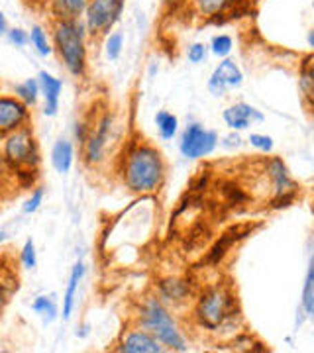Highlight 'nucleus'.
<instances>
[{
    "mask_svg": "<svg viewBox=\"0 0 314 353\" xmlns=\"http://www.w3.org/2000/svg\"><path fill=\"white\" fill-rule=\"evenodd\" d=\"M6 38H8V41H10L12 46H16V48H24L26 43H30V34L24 32L22 28H12V30L6 34Z\"/></svg>",
    "mask_w": 314,
    "mask_h": 353,
    "instance_id": "nucleus-31",
    "label": "nucleus"
},
{
    "mask_svg": "<svg viewBox=\"0 0 314 353\" xmlns=\"http://www.w3.org/2000/svg\"><path fill=\"white\" fill-rule=\"evenodd\" d=\"M2 143V161L8 169H38L39 148L32 128L26 126L4 136Z\"/></svg>",
    "mask_w": 314,
    "mask_h": 353,
    "instance_id": "nucleus-5",
    "label": "nucleus"
},
{
    "mask_svg": "<svg viewBox=\"0 0 314 353\" xmlns=\"http://www.w3.org/2000/svg\"><path fill=\"white\" fill-rule=\"evenodd\" d=\"M232 48H234V41L226 34H218L210 41V51L216 57H220V59H226L228 55L232 53Z\"/></svg>",
    "mask_w": 314,
    "mask_h": 353,
    "instance_id": "nucleus-26",
    "label": "nucleus"
},
{
    "mask_svg": "<svg viewBox=\"0 0 314 353\" xmlns=\"http://www.w3.org/2000/svg\"><path fill=\"white\" fill-rule=\"evenodd\" d=\"M30 43L34 46V50L38 51L39 55L48 57L53 53V46H51L50 38H48V32L41 28V26H32V32H30Z\"/></svg>",
    "mask_w": 314,
    "mask_h": 353,
    "instance_id": "nucleus-23",
    "label": "nucleus"
},
{
    "mask_svg": "<svg viewBox=\"0 0 314 353\" xmlns=\"http://www.w3.org/2000/svg\"><path fill=\"white\" fill-rule=\"evenodd\" d=\"M222 118H224L226 126L230 130H234V132L248 130L251 126V122H264V114L259 112L257 108H253L251 104H246V102L228 106L226 110L222 112Z\"/></svg>",
    "mask_w": 314,
    "mask_h": 353,
    "instance_id": "nucleus-12",
    "label": "nucleus"
},
{
    "mask_svg": "<svg viewBox=\"0 0 314 353\" xmlns=\"http://www.w3.org/2000/svg\"><path fill=\"white\" fill-rule=\"evenodd\" d=\"M75 161V148L69 139L59 138L55 141L53 150H51V165L57 173H69Z\"/></svg>",
    "mask_w": 314,
    "mask_h": 353,
    "instance_id": "nucleus-15",
    "label": "nucleus"
},
{
    "mask_svg": "<svg viewBox=\"0 0 314 353\" xmlns=\"http://www.w3.org/2000/svg\"><path fill=\"white\" fill-rule=\"evenodd\" d=\"M159 294L164 301L169 303H183L187 301V296L190 294V287L185 281H179V279H167L159 283Z\"/></svg>",
    "mask_w": 314,
    "mask_h": 353,
    "instance_id": "nucleus-16",
    "label": "nucleus"
},
{
    "mask_svg": "<svg viewBox=\"0 0 314 353\" xmlns=\"http://www.w3.org/2000/svg\"><path fill=\"white\" fill-rule=\"evenodd\" d=\"M20 261L24 265L26 269H34L38 265V253H36V245L32 240H26L22 245V252H20Z\"/></svg>",
    "mask_w": 314,
    "mask_h": 353,
    "instance_id": "nucleus-28",
    "label": "nucleus"
},
{
    "mask_svg": "<svg viewBox=\"0 0 314 353\" xmlns=\"http://www.w3.org/2000/svg\"><path fill=\"white\" fill-rule=\"evenodd\" d=\"M26 126H30V106L24 104L18 97L4 94L0 99V132H2V138Z\"/></svg>",
    "mask_w": 314,
    "mask_h": 353,
    "instance_id": "nucleus-10",
    "label": "nucleus"
},
{
    "mask_svg": "<svg viewBox=\"0 0 314 353\" xmlns=\"http://www.w3.org/2000/svg\"><path fill=\"white\" fill-rule=\"evenodd\" d=\"M206 51L208 48L204 43H193L187 51V57L190 63H202L206 59Z\"/></svg>",
    "mask_w": 314,
    "mask_h": 353,
    "instance_id": "nucleus-32",
    "label": "nucleus"
},
{
    "mask_svg": "<svg viewBox=\"0 0 314 353\" xmlns=\"http://www.w3.org/2000/svg\"><path fill=\"white\" fill-rule=\"evenodd\" d=\"M155 126L159 130L161 138L173 139L177 136V130H179V120H177L175 114L161 110V112L155 114Z\"/></svg>",
    "mask_w": 314,
    "mask_h": 353,
    "instance_id": "nucleus-21",
    "label": "nucleus"
},
{
    "mask_svg": "<svg viewBox=\"0 0 314 353\" xmlns=\"http://www.w3.org/2000/svg\"><path fill=\"white\" fill-rule=\"evenodd\" d=\"M224 196H226L230 204H242L246 201V192L236 185H230L228 189H224Z\"/></svg>",
    "mask_w": 314,
    "mask_h": 353,
    "instance_id": "nucleus-34",
    "label": "nucleus"
},
{
    "mask_svg": "<svg viewBox=\"0 0 314 353\" xmlns=\"http://www.w3.org/2000/svg\"><path fill=\"white\" fill-rule=\"evenodd\" d=\"M10 30H8V22H6V16L4 14H0V34H8Z\"/></svg>",
    "mask_w": 314,
    "mask_h": 353,
    "instance_id": "nucleus-37",
    "label": "nucleus"
},
{
    "mask_svg": "<svg viewBox=\"0 0 314 353\" xmlns=\"http://www.w3.org/2000/svg\"><path fill=\"white\" fill-rule=\"evenodd\" d=\"M110 132H112V114H102L101 118L95 122V126L90 128L87 143H85V163L87 165H99L104 159L106 153V145L110 139Z\"/></svg>",
    "mask_w": 314,
    "mask_h": 353,
    "instance_id": "nucleus-9",
    "label": "nucleus"
},
{
    "mask_svg": "<svg viewBox=\"0 0 314 353\" xmlns=\"http://www.w3.org/2000/svg\"><path fill=\"white\" fill-rule=\"evenodd\" d=\"M232 314H234V296L226 285H214L202 290L195 306V318L199 326L216 332Z\"/></svg>",
    "mask_w": 314,
    "mask_h": 353,
    "instance_id": "nucleus-4",
    "label": "nucleus"
},
{
    "mask_svg": "<svg viewBox=\"0 0 314 353\" xmlns=\"http://www.w3.org/2000/svg\"><path fill=\"white\" fill-rule=\"evenodd\" d=\"M208 90H210V94H213V97H224L228 90V85L222 81V79H218V77L213 73L210 81H208Z\"/></svg>",
    "mask_w": 314,
    "mask_h": 353,
    "instance_id": "nucleus-33",
    "label": "nucleus"
},
{
    "mask_svg": "<svg viewBox=\"0 0 314 353\" xmlns=\"http://www.w3.org/2000/svg\"><path fill=\"white\" fill-rule=\"evenodd\" d=\"M306 279H311V281H314V255H313V257H311V263H308Z\"/></svg>",
    "mask_w": 314,
    "mask_h": 353,
    "instance_id": "nucleus-38",
    "label": "nucleus"
},
{
    "mask_svg": "<svg viewBox=\"0 0 314 353\" xmlns=\"http://www.w3.org/2000/svg\"><path fill=\"white\" fill-rule=\"evenodd\" d=\"M239 238H244V236L239 234V230H236V228H232V230L226 232L224 236H220V240L216 241V245H214L213 252H210V255H208V261H210V263L220 261V259H222V257L228 253V250H230V248H232Z\"/></svg>",
    "mask_w": 314,
    "mask_h": 353,
    "instance_id": "nucleus-20",
    "label": "nucleus"
},
{
    "mask_svg": "<svg viewBox=\"0 0 314 353\" xmlns=\"http://www.w3.org/2000/svg\"><path fill=\"white\" fill-rule=\"evenodd\" d=\"M164 350V343L146 328L130 330L116 347V352L122 353H161Z\"/></svg>",
    "mask_w": 314,
    "mask_h": 353,
    "instance_id": "nucleus-11",
    "label": "nucleus"
},
{
    "mask_svg": "<svg viewBox=\"0 0 314 353\" xmlns=\"http://www.w3.org/2000/svg\"><path fill=\"white\" fill-rule=\"evenodd\" d=\"M302 73H306V75L311 77L314 81V55H311L306 61H304V67H302Z\"/></svg>",
    "mask_w": 314,
    "mask_h": 353,
    "instance_id": "nucleus-36",
    "label": "nucleus"
},
{
    "mask_svg": "<svg viewBox=\"0 0 314 353\" xmlns=\"http://www.w3.org/2000/svg\"><path fill=\"white\" fill-rule=\"evenodd\" d=\"M139 326L151 332L157 340L165 345V350L173 352H187V341L181 330L177 328L173 316L165 308L164 303L155 296H148L139 308Z\"/></svg>",
    "mask_w": 314,
    "mask_h": 353,
    "instance_id": "nucleus-3",
    "label": "nucleus"
},
{
    "mask_svg": "<svg viewBox=\"0 0 314 353\" xmlns=\"http://www.w3.org/2000/svg\"><path fill=\"white\" fill-rule=\"evenodd\" d=\"M239 0H195V6L202 16H224L228 10H236Z\"/></svg>",
    "mask_w": 314,
    "mask_h": 353,
    "instance_id": "nucleus-17",
    "label": "nucleus"
},
{
    "mask_svg": "<svg viewBox=\"0 0 314 353\" xmlns=\"http://www.w3.org/2000/svg\"><path fill=\"white\" fill-rule=\"evenodd\" d=\"M220 145H222V148H226V150H238L239 145H242V138L238 136V132H232L230 136L222 138Z\"/></svg>",
    "mask_w": 314,
    "mask_h": 353,
    "instance_id": "nucleus-35",
    "label": "nucleus"
},
{
    "mask_svg": "<svg viewBox=\"0 0 314 353\" xmlns=\"http://www.w3.org/2000/svg\"><path fill=\"white\" fill-rule=\"evenodd\" d=\"M122 48H124V36L122 32H112L106 36V41H104V53L110 61H116L120 55H122Z\"/></svg>",
    "mask_w": 314,
    "mask_h": 353,
    "instance_id": "nucleus-25",
    "label": "nucleus"
},
{
    "mask_svg": "<svg viewBox=\"0 0 314 353\" xmlns=\"http://www.w3.org/2000/svg\"><path fill=\"white\" fill-rule=\"evenodd\" d=\"M120 173L126 189L136 194H151L164 187L167 167L161 152L141 139L126 150Z\"/></svg>",
    "mask_w": 314,
    "mask_h": 353,
    "instance_id": "nucleus-1",
    "label": "nucleus"
},
{
    "mask_svg": "<svg viewBox=\"0 0 314 353\" xmlns=\"http://www.w3.org/2000/svg\"><path fill=\"white\" fill-rule=\"evenodd\" d=\"M267 176L271 181L273 187V208H281V206H289L291 202L297 196V183L291 179L287 165L283 163V159L279 157H271L267 161Z\"/></svg>",
    "mask_w": 314,
    "mask_h": 353,
    "instance_id": "nucleus-8",
    "label": "nucleus"
},
{
    "mask_svg": "<svg viewBox=\"0 0 314 353\" xmlns=\"http://www.w3.org/2000/svg\"><path fill=\"white\" fill-rule=\"evenodd\" d=\"M85 277V263L83 261H77L71 269V275H69V283H67V289L63 294V320H69L73 314V308H75V296L79 292V285Z\"/></svg>",
    "mask_w": 314,
    "mask_h": 353,
    "instance_id": "nucleus-14",
    "label": "nucleus"
},
{
    "mask_svg": "<svg viewBox=\"0 0 314 353\" xmlns=\"http://www.w3.org/2000/svg\"><path fill=\"white\" fill-rule=\"evenodd\" d=\"M87 24L79 18H59L53 28V48L73 77L87 73Z\"/></svg>",
    "mask_w": 314,
    "mask_h": 353,
    "instance_id": "nucleus-2",
    "label": "nucleus"
},
{
    "mask_svg": "<svg viewBox=\"0 0 314 353\" xmlns=\"http://www.w3.org/2000/svg\"><path fill=\"white\" fill-rule=\"evenodd\" d=\"M218 136L213 130H206L201 124H188L181 136L179 150L187 159H202L216 150Z\"/></svg>",
    "mask_w": 314,
    "mask_h": 353,
    "instance_id": "nucleus-7",
    "label": "nucleus"
},
{
    "mask_svg": "<svg viewBox=\"0 0 314 353\" xmlns=\"http://www.w3.org/2000/svg\"><path fill=\"white\" fill-rule=\"evenodd\" d=\"M214 75L218 77V79H222V81L228 85V88L239 87V85H242V81H244V73L239 71L238 65L234 63L232 59H228V57L216 65Z\"/></svg>",
    "mask_w": 314,
    "mask_h": 353,
    "instance_id": "nucleus-18",
    "label": "nucleus"
},
{
    "mask_svg": "<svg viewBox=\"0 0 314 353\" xmlns=\"http://www.w3.org/2000/svg\"><path fill=\"white\" fill-rule=\"evenodd\" d=\"M302 310L306 312L308 318H314V281L306 279L304 289H302Z\"/></svg>",
    "mask_w": 314,
    "mask_h": 353,
    "instance_id": "nucleus-27",
    "label": "nucleus"
},
{
    "mask_svg": "<svg viewBox=\"0 0 314 353\" xmlns=\"http://www.w3.org/2000/svg\"><path fill=\"white\" fill-rule=\"evenodd\" d=\"M248 141L251 143V148H255L257 152H273V138H271V136H265V134H251Z\"/></svg>",
    "mask_w": 314,
    "mask_h": 353,
    "instance_id": "nucleus-30",
    "label": "nucleus"
},
{
    "mask_svg": "<svg viewBox=\"0 0 314 353\" xmlns=\"http://www.w3.org/2000/svg\"><path fill=\"white\" fill-rule=\"evenodd\" d=\"M32 310L41 316V320L46 324H50V322H53L57 318V304L53 301V296H38L32 303Z\"/></svg>",
    "mask_w": 314,
    "mask_h": 353,
    "instance_id": "nucleus-24",
    "label": "nucleus"
},
{
    "mask_svg": "<svg viewBox=\"0 0 314 353\" xmlns=\"http://www.w3.org/2000/svg\"><path fill=\"white\" fill-rule=\"evenodd\" d=\"M59 18H79L87 10L88 0H53Z\"/></svg>",
    "mask_w": 314,
    "mask_h": 353,
    "instance_id": "nucleus-22",
    "label": "nucleus"
},
{
    "mask_svg": "<svg viewBox=\"0 0 314 353\" xmlns=\"http://www.w3.org/2000/svg\"><path fill=\"white\" fill-rule=\"evenodd\" d=\"M43 196H46V190H43V187H36V189L32 190L30 199L24 202L22 210H24L26 214H34V212L38 210L39 206H41V202H43Z\"/></svg>",
    "mask_w": 314,
    "mask_h": 353,
    "instance_id": "nucleus-29",
    "label": "nucleus"
},
{
    "mask_svg": "<svg viewBox=\"0 0 314 353\" xmlns=\"http://www.w3.org/2000/svg\"><path fill=\"white\" fill-rule=\"evenodd\" d=\"M39 87H41V94L46 99V106H43V114L46 116H55L59 110V99H61L63 81L53 77L48 71H39Z\"/></svg>",
    "mask_w": 314,
    "mask_h": 353,
    "instance_id": "nucleus-13",
    "label": "nucleus"
},
{
    "mask_svg": "<svg viewBox=\"0 0 314 353\" xmlns=\"http://www.w3.org/2000/svg\"><path fill=\"white\" fill-rule=\"evenodd\" d=\"M313 8H314V0H313Z\"/></svg>",
    "mask_w": 314,
    "mask_h": 353,
    "instance_id": "nucleus-40",
    "label": "nucleus"
},
{
    "mask_svg": "<svg viewBox=\"0 0 314 353\" xmlns=\"http://www.w3.org/2000/svg\"><path fill=\"white\" fill-rule=\"evenodd\" d=\"M14 94L24 102V104H28L30 108H34L38 104L39 94H41L39 79H26L24 83L14 85Z\"/></svg>",
    "mask_w": 314,
    "mask_h": 353,
    "instance_id": "nucleus-19",
    "label": "nucleus"
},
{
    "mask_svg": "<svg viewBox=\"0 0 314 353\" xmlns=\"http://www.w3.org/2000/svg\"><path fill=\"white\" fill-rule=\"evenodd\" d=\"M124 0H88L85 10V24L88 34H110L114 24L120 20Z\"/></svg>",
    "mask_w": 314,
    "mask_h": 353,
    "instance_id": "nucleus-6",
    "label": "nucleus"
},
{
    "mask_svg": "<svg viewBox=\"0 0 314 353\" xmlns=\"http://www.w3.org/2000/svg\"><path fill=\"white\" fill-rule=\"evenodd\" d=\"M306 39H308V46H311V48L314 50V28L311 30V32H308V38H306Z\"/></svg>",
    "mask_w": 314,
    "mask_h": 353,
    "instance_id": "nucleus-39",
    "label": "nucleus"
}]
</instances>
